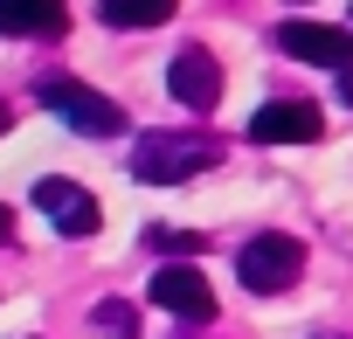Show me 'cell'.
I'll return each instance as SVG.
<instances>
[{
  "label": "cell",
  "instance_id": "1",
  "mask_svg": "<svg viewBox=\"0 0 353 339\" xmlns=\"http://www.w3.org/2000/svg\"><path fill=\"white\" fill-rule=\"evenodd\" d=\"M222 166V138L215 132H145L132 145V174L145 187H181V181H201Z\"/></svg>",
  "mask_w": 353,
  "mask_h": 339
},
{
  "label": "cell",
  "instance_id": "2",
  "mask_svg": "<svg viewBox=\"0 0 353 339\" xmlns=\"http://www.w3.org/2000/svg\"><path fill=\"white\" fill-rule=\"evenodd\" d=\"M35 104L42 111H56L70 132H83V138H118L125 132V104H111L104 90H90L83 76H42L35 83Z\"/></svg>",
  "mask_w": 353,
  "mask_h": 339
},
{
  "label": "cell",
  "instance_id": "3",
  "mask_svg": "<svg viewBox=\"0 0 353 339\" xmlns=\"http://www.w3.org/2000/svg\"><path fill=\"white\" fill-rule=\"evenodd\" d=\"M236 277H243V291L277 298V291H291V284L305 277V243L284 236V229H263V236H250V243L236 249Z\"/></svg>",
  "mask_w": 353,
  "mask_h": 339
},
{
  "label": "cell",
  "instance_id": "4",
  "mask_svg": "<svg viewBox=\"0 0 353 339\" xmlns=\"http://www.w3.org/2000/svg\"><path fill=\"white\" fill-rule=\"evenodd\" d=\"M145 298H152L166 318H181V325H208V318H215V291H208V277H201L194 263H159L152 284H145Z\"/></svg>",
  "mask_w": 353,
  "mask_h": 339
},
{
  "label": "cell",
  "instance_id": "5",
  "mask_svg": "<svg viewBox=\"0 0 353 339\" xmlns=\"http://www.w3.org/2000/svg\"><path fill=\"white\" fill-rule=\"evenodd\" d=\"M35 208H42V215H49V229H56V236H70V243H83V236H97V229H104V208L90 201V187H77V181H63V174L35 181Z\"/></svg>",
  "mask_w": 353,
  "mask_h": 339
},
{
  "label": "cell",
  "instance_id": "6",
  "mask_svg": "<svg viewBox=\"0 0 353 339\" xmlns=\"http://www.w3.org/2000/svg\"><path fill=\"white\" fill-rule=\"evenodd\" d=\"M325 132V111L312 97H270L256 118H250V138L256 145H312Z\"/></svg>",
  "mask_w": 353,
  "mask_h": 339
},
{
  "label": "cell",
  "instance_id": "7",
  "mask_svg": "<svg viewBox=\"0 0 353 339\" xmlns=\"http://www.w3.org/2000/svg\"><path fill=\"white\" fill-rule=\"evenodd\" d=\"M284 56L298 63H319V70H353V35L346 28H325V21H277L270 35Z\"/></svg>",
  "mask_w": 353,
  "mask_h": 339
},
{
  "label": "cell",
  "instance_id": "8",
  "mask_svg": "<svg viewBox=\"0 0 353 339\" xmlns=\"http://www.w3.org/2000/svg\"><path fill=\"white\" fill-rule=\"evenodd\" d=\"M166 90L173 97H181L188 111H215L222 104V63L194 42V49H181V56H173V70H166Z\"/></svg>",
  "mask_w": 353,
  "mask_h": 339
},
{
  "label": "cell",
  "instance_id": "9",
  "mask_svg": "<svg viewBox=\"0 0 353 339\" xmlns=\"http://www.w3.org/2000/svg\"><path fill=\"white\" fill-rule=\"evenodd\" d=\"M70 28L63 0H0V35H21V42H56Z\"/></svg>",
  "mask_w": 353,
  "mask_h": 339
},
{
  "label": "cell",
  "instance_id": "10",
  "mask_svg": "<svg viewBox=\"0 0 353 339\" xmlns=\"http://www.w3.org/2000/svg\"><path fill=\"white\" fill-rule=\"evenodd\" d=\"M104 28H166L173 21V0H104Z\"/></svg>",
  "mask_w": 353,
  "mask_h": 339
},
{
  "label": "cell",
  "instance_id": "11",
  "mask_svg": "<svg viewBox=\"0 0 353 339\" xmlns=\"http://www.w3.org/2000/svg\"><path fill=\"white\" fill-rule=\"evenodd\" d=\"M90 325H97L104 339H139V305H125V298H97Z\"/></svg>",
  "mask_w": 353,
  "mask_h": 339
},
{
  "label": "cell",
  "instance_id": "12",
  "mask_svg": "<svg viewBox=\"0 0 353 339\" xmlns=\"http://www.w3.org/2000/svg\"><path fill=\"white\" fill-rule=\"evenodd\" d=\"M145 249H201V236H181V229H145Z\"/></svg>",
  "mask_w": 353,
  "mask_h": 339
},
{
  "label": "cell",
  "instance_id": "13",
  "mask_svg": "<svg viewBox=\"0 0 353 339\" xmlns=\"http://www.w3.org/2000/svg\"><path fill=\"white\" fill-rule=\"evenodd\" d=\"M0 243H14V208L0 201Z\"/></svg>",
  "mask_w": 353,
  "mask_h": 339
},
{
  "label": "cell",
  "instance_id": "14",
  "mask_svg": "<svg viewBox=\"0 0 353 339\" xmlns=\"http://www.w3.org/2000/svg\"><path fill=\"white\" fill-rule=\"evenodd\" d=\"M339 104L353 111V70H339Z\"/></svg>",
  "mask_w": 353,
  "mask_h": 339
},
{
  "label": "cell",
  "instance_id": "15",
  "mask_svg": "<svg viewBox=\"0 0 353 339\" xmlns=\"http://www.w3.org/2000/svg\"><path fill=\"white\" fill-rule=\"evenodd\" d=\"M8 125H14V111H8V104H0V132H8Z\"/></svg>",
  "mask_w": 353,
  "mask_h": 339
},
{
  "label": "cell",
  "instance_id": "16",
  "mask_svg": "<svg viewBox=\"0 0 353 339\" xmlns=\"http://www.w3.org/2000/svg\"><path fill=\"white\" fill-rule=\"evenodd\" d=\"M312 339H339V332H312Z\"/></svg>",
  "mask_w": 353,
  "mask_h": 339
}]
</instances>
